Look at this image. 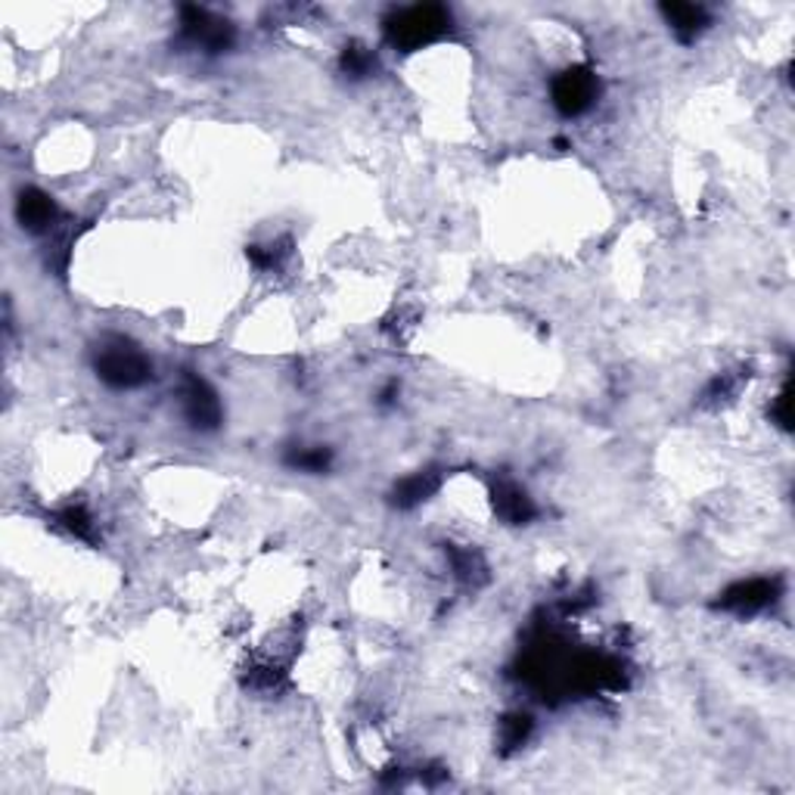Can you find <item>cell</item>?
Returning <instances> with one entry per match:
<instances>
[{
	"mask_svg": "<svg viewBox=\"0 0 795 795\" xmlns=\"http://www.w3.org/2000/svg\"><path fill=\"white\" fill-rule=\"evenodd\" d=\"M389 44L401 50V54H414L429 44L441 41L451 32V13L436 3H417V7H404L395 10L389 20L382 22Z\"/></svg>",
	"mask_w": 795,
	"mask_h": 795,
	"instance_id": "cell-1",
	"label": "cell"
},
{
	"mask_svg": "<svg viewBox=\"0 0 795 795\" xmlns=\"http://www.w3.org/2000/svg\"><path fill=\"white\" fill-rule=\"evenodd\" d=\"M94 370L96 377L113 389H137L147 379H152L150 358L125 339L103 342L94 358Z\"/></svg>",
	"mask_w": 795,
	"mask_h": 795,
	"instance_id": "cell-2",
	"label": "cell"
},
{
	"mask_svg": "<svg viewBox=\"0 0 795 795\" xmlns=\"http://www.w3.org/2000/svg\"><path fill=\"white\" fill-rule=\"evenodd\" d=\"M550 96H553V106L568 118L585 115L600 96L597 72L587 69V66H568L550 81Z\"/></svg>",
	"mask_w": 795,
	"mask_h": 795,
	"instance_id": "cell-3",
	"label": "cell"
},
{
	"mask_svg": "<svg viewBox=\"0 0 795 795\" xmlns=\"http://www.w3.org/2000/svg\"><path fill=\"white\" fill-rule=\"evenodd\" d=\"M181 35H184L193 47L206 50V54H224L230 44H233V25H230L228 20L211 16L209 10L184 7Z\"/></svg>",
	"mask_w": 795,
	"mask_h": 795,
	"instance_id": "cell-4",
	"label": "cell"
},
{
	"mask_svg": "<svg viewBox=\"0 0 795 795\" xmlns=\"http://www.w3.org/2000/svg\"><path fill=\"white\" fill-rule=\"evenodd\" d=\"M181 411L193 429L199 433H211L221 426V401L211 392V385L199 377H184L181 382Z\"/></svg>",
	"mask_w": 795,
	"mask_h": 795,
	"instance_id": "cell-5",
	"label": "cell"
},
{
	"mask_svg": "<svg viewBox=\"0 0 795 795\" xmlns=\"http://www.w3.org/2000/svg\"><path fill=\"white\" fill-rule=\"evenodd\" d=\"M780 585L774 578H749V581H737L721 594L718 609L724 612H737V615H756L761 609H768L776 600Z\"/></svg>",
	"mask_w": 795,
	"mask_h": 795,
	"instance_id": "cell-6",
	"label": "cell"
},
{
	"mask_svg": "<svg viewBox=\"0 0 795 795\" xmlns=\"http://www.w3.org/2000/svg\"><path fill=\"white\" fill-rule=\"evenodd\" d=\"M16 221L28 233H50L59 224V206L44 189H22L16 199Z\"/></svg>",
	"mask_w": 795,
	"mask_h": 795,
	"instance_id": "cell-7",
	"label": "cell"
},
{
	"mask_svg": "<svg viewBox=\"0 0 795 795\" xmlns=\"http://www.w3.org/2000/svg\"><path fill=\"white\" fill-rule=\"evenodd\" d=\"M494 512L507 526H529L538 507H534V500H531L526 488H519L516 482H504V485L494 488Z\"/></svg>",
	"mask_w": 795,
	"mask_h": 795,
	"instance_id": "cell-8",
	"label": "cell"
},
{
	"mask_svg": "<svg viewBox=\"0 0 795 795\" xmlns=\"http://www.w3.org/2000/svg\"><path fill=\"white\" fill-rule=\"evenodd\" d=\"M441 488V475L438 470H417L407 479H401L392 492V504L398 510H414L423 500H429V494H436Z\"/></svg>",
	"mask_w": 795,
	"mask_h": 795,
	"instance_id": "cell-9",
	"label": "cell"
},
{
	"mask_svg": "<svg viewBox=\"0 0 795 795\" xmlns=\"http://www.w3.org/2000/svg\"><path fill=\"white\" fill-rule=\"evenodd\" d=\"M662 16H665V22L671 25V32L683 41L700 38L702 32L712 25L708 10L700 7V3H665Z\"/></svg>",
	"mask_w": 795,
	"mask_h": 795,
	"instance_id": "cell-10",
	"label": "cell"
},
{
	"mask_svg": "<svg viewBox=\"0 0 795 795\" xmlns=\"http://www.w3.org/2000/svg\"><path fill=\"white\" fill-rule=\"evenodd\" d=\"M57 522L69 531L72 538L84 541V544H94L96 541V519L88 512V507H81V504L62 507V510L57 512Z\"/></svg>",
	"mask_w": 795,
	"mask_h": 795,
	"instance_id": "cell-11",
	"label": "cell"
},
{
	"mask_svg": "<svg viewBox=\"0 0 795 795\" xmlns=\"http://www.w3.org/2000/svg\"><path fill=\"white\" fill-rule=\"evenodd\" d=\"M339 66L345 76L370 78L377 72V54H373L370 47H364V44H348V47L342 50Z\"/></svg>",
	"mask_w": 795,
	"mask_h": 795,
	"instance_id": "cell-12",
	"label": "cell"
},
{
	"mask_svg": "<svg viewBox=\"0 0 795 795\" xmlns=\"http://www.w3.org/2000/svg\"><path fill=\"white\" fill-rule=\"evenodd\" d=\"M531 734V718L529 715H522V712H512L507 718L500 721V739H504V746L507 749H516V746H522Z\"/></svg>",
	"mask_w": 795,
	"mask_h": 795,
	"instance_id": "cell-13",
	"label": "cell"
},
{
	"mask_svg": "<svg viewBox=\"0 0 795 795\" xmlns=\"http://www.w3.org/2000/svg\"><path fill=\"white\" fill-rule=\"evenodd\" d=\"M292 466L302 470V473H323L330 466V454L323 448H302L292 457Z\"/></svg>",
	"mask_w": 795,
	"mask_h": 795,
	"instance_id": "cell-14",
	"label": "cell"
}]
</instances>
